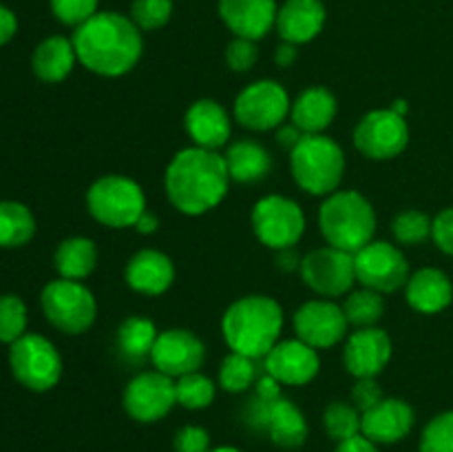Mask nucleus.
<instances>
[{"instance_id": "obj_1", "label": "nucleus", "mask_w": 453, "mask_h": 452, "mask_svg": "<svg viewBox=\"0 0 453 452\" xmlns=\"http://www.w3.org/2000/svg\"><path fill=\"white\" fill-rule=\"evenodd\" d=\"M75 56L88 71L104 78L128 74L144 51L142 31L131 18L115 12H97L80 27L73 38Z\"/></svg>"}, {"instance_id": "obj_2", "label": "nucleus", "mask_w": 453, "mask_h": 452, "mask_svg": "<svg viewBox=\"0 0 453 452\" xmlns=\"http://www.w3.org/2000/svg\"><path fill=\"white\" fill-rule=\"evenodd\" d=\"M228 182L230 173L224 155L199 146H188L175 153L164 175L171 204L190 217L219 207L228 193Z\"/></svg>"}, {"instance_id": "obj_3", "label": "nucleus", "mask_w": 453, "mask_h": 452, "mask_svg": "<svg viewBox=\"0 0 453 452\" xmlns=\"http://www.w3.org/2000/svg\"><path fill=\"white\" fill-rule=\"evenodd\" d=\"M283 308L268 295H246L233 301L221 319V332L233 353L264 359L279 341Z\"/></svg>"}, {"instance_id": "obj_4", "label": "nucleus", "mask_w": 453, "mask_h": 452, "mask_svg": "<svg viewBox=\"0 0 453 452\" xmlns=\"http://www.w3.org/2000/svg\"><path fill=\"white\" fill-rule=\"evenodd\" d=\"M319 226L330 246L354 255L374 239V207L358 191H334L321 204Z\"/></svg>"}, {"instance_id": "obj_5", "label": "nucleus", "mask_w": 453, "mask_h": 452, "mask_svg": "<svg viewBox=\"0 0 453 452\" xmlns=\"http://www.w3.org/2000/svg\"><path fill=\"white\" fill-rule=\"evenodd\" d=\"M290 168L295 182L305 193L332 195L343 180V149L323 133L303 136L290 151Z\"/></svg>"}, {"instance_id": "obj_6", "label": "nucleus", "mask_w": 453, "mask_h": 452, "mask_svg": "<svg viewBox=\"0 0 453 452\" xmlns=\"http://www.w3.org/2000/svg\"><path fill=\"white\" fill-rule=\"evenodd\" d=\"M87 208L93 220L109 229L135 226L146 211V198L142 186L127 175H104L87 191Z\"/></svg>"}, {"instance_id": "obj_7", "label": "nucleus", "mask_w": 453, "mask_h": 452, "mask_svg": "<svg viewBox=\"0 0 453 452\" xmlns=\"http://www.w3.org/2000/svg\"><path fill=\"white\" fill-rule=\"evenodd\" d=\"M40 306L53 328L66 335H80L96 322L97 304L93 292L75 279H53L42 288Z\"/></svg>"}, {"instance_id": "obj_8", "label": "nucleus", "mask_w": 453, "mask_h": 452, "mask_svg": "<svg viewBox=\"0 0 453 452\" xmlns=\"http://www.w3.org/2000/svg\"><path fill=\"white\" fill-rule=\"evenodd\" d=\"M9 368L13 379L27 390L47 393L60 381L62 357L47 337L27 332L9 348Z\"/></svg>"}, {"instance_id": "obj_9", "label": "nucleus", "mask_w": 453, "mask_h": 452, "mask_svg": "<svg viewBox=\"0 0 453 452\" xmlns=\"http://www.w3.org/2000/svg\"><path fill=\"white\" fill-rule=\"evenodd\" d=\"M252 230L261 244L274 251L295 248L305 230V215L295 199L265 195L252 208Z\"/></svg>"}, {"instance_id": "obj_10", "label": "nucleus", "mask_w": 453, "mask_h": 452, "mask_svg": "<svg viewBox=\"0 0 453 452\" xmlns=\"http://www.w3.org/2000/svg\"><path fill=\"white\" fill-rule=\"evenodd\" d=\"M290 106V96L281 84L274 80H257L234 100V120L250 131H270L281 127Z\"/></svg>"}, {"instance_id": "obj_11", "label": "nucleus", "mask_w": 453, "mask_h": 452, "mask_svg": "<svg viewBox=\"0 0 453 452\" xmlns=\"http://www.w3.org/2000/svg\"><path fill=\"white\" fill-rule=\"evenodd\" d=\"M357 282L376 292H396L410 279V264L394 244L374 242L354 253Z\"/></svg>"}, {"instance_id": "obj_12", "label": "nucleus", "mask_w": 453, "mask_h": 452, "mask_svg": "<svg viewBox=\"0 0 453 452\" xmlns=\"http://www.w3.org/2000/svg\"><path fill=\"white\" fill-rule=\"evenodd\" d=\"M410 142V127L405 118L392 109L370 111L354 129V144L365 158L392 160L405 151Z\"/></svg>"}, {"instance_id": "obj_13", "label": "nucleus", "mask_w": 453, "mask_h": 452, "mask_svg": "<svg viewBox=\"0 0 453 452\" xmlns=\"http://www.w3.org/2000/svg\"><path fill=\"white\" fill-rule=\"evenodd\" d=\"M301 277L317 295L339 297L352 291L357 282L354 255L334 246H323L310 251L301 260Z\"/></svg>"}, {"instance_id": "obj_14", "label": "nucleus", "mask_w": 453, "mask_h": 452, "mask_svg": "<svg viewBox=\"0 0 453 452\" xmlns=\"http://www.w3.org/2000/svg\"><path fill=\"white\" fill-rule=\"evenodd\" d=\"M177 403L175 379L159 370L140 372L124 390V410L140 424L164 419Z\"/></svg>"}, {"instance_id": "obj_15", "label": "nucleus", "mask_w": 453, "mask_h": 452, "mask_svg": "<svg viewBox=\"0 0 453 452\" xmlns=\"http://www.w3.org/2000/svg\"><path fill=\"white\" fill-rule=\"evenodd\" d=\"M292 323H295L296 339L312 346L314 350L332 348L341 339H345L349 328L343 306L334 304L330 300L305 301L295 313Z\"/></svg>"}, {"instance_id": "obj_16", "label": "nucleus", "mask_w": 453, "mask_h": 452, "mask_svg": "<svg viewBox=\"0 0 453 452\" xmlns=\"http://www.w3.org/2000/svg\"><path fill=\"white\" fill-rule=\"evenodd\" d=\"M206 359V348L203 341L195 332L184 331V328H171L157 335L153 346V362L155 370L164 372L168 377H184L188 372H197Z\"/></svg>"}, {"instance_id": "obj_17", "label": "nucleus", "mask_w": 453, "mask_h": 452, "mask_svg": "<svg viewBox=\"0 0 453 452\" xmlns=\"http://www.w3.org/2000/svg\"><path fill=\"white\" fill-rule=\"evenodd\" d=\"M264 368L279 384L305 386L319 375L321 359L312 346L301 339L277 341L274 348L264 357Z\"/></svg>"}, {"instance_id": "obj_18", "label": "nucleus", "mask_w": 453, "mask_h": 452, "mask_svg": "<svg viewBox=\"0 0 453 452\" xmlns=\"http://www.w3.org/2000/svg\"><path fill=\"white\" fill-rule=\"evenodd\" d=\"M389 359H392V339L380 328H358L345 341L343 363L349 375H354L357 379L376 377L379 372H383Z\"/></svg>"}, {"instance_id": "obj_19", "label": "nucleus", "mask_w": 453, "mask_h": 452, "mask_svg": "<svg viewBox=\"0 0 453 452\" xmlns=\"http://www.w3.org/2000/svg\"><path fill=\"white\" fill-rule=\"evenodd\" d=\"M274 0H219V16L237 38L261 40L277 25Z\"/></svg>"}, {"instance_id": "obj_20", "label": "nucleus", "mask_w": 453, "mask_h": 452, "mask_svg": "<svg viewBox=\"0 0 453 452\" xmlns=\"http://www.w3.org/2000/svg\"><path fill=\"white\" fill-rule=\"evenodd\" d=\"M411 428H414V410L403 399H383L361 417V434L376 446L401 441Z\"/></svg>"}, {"instance_id": "obj_21", "label": "nucleus", "mask_w": 453, "mask_h": 452, "mask_svg": "<svg viewBox=\"0 0 453 452\" xmlns=\"http://www.w3.org/2000/svg\"><path fill=\"white\" fill-rule=\"evenodd\" d=\"M124 277L135 292L157 297L166 292L175 282V266H173L171 257L164 255L162 251L144 248L128 260Z\"/></svg>"}, {"instance_id": "obj_22", "label": "nucleus", "mask_w": 453, "mask_h": 452, "mask_svg": "<svg viewBox=\"0 0 453 452\" xmlns=\"http://www.w3.org/2000/svg\"><path fill=\"white\" fill-rule=\"evenodd\" d=\"M326 4L321 0H286L277 13V31L283 43L305 44L326 27Z\"/></svg>"}, {"instance_id": "obj_23", "label": "nucleus", "mask_w": 453, "mask_h": 452, "mask_svg": "<svg viewBox=\"0 0 453 452\" xmlns=\"http://www.w3.org/2000/svg\"><path fill=\"white\" fill-rule=\"evenodd\" d=\"M186 133L199 149L217 151L230 137V118L215 100H197L188 106L184 118Z\"/></svg>"}, {"instance_id": "obj_24", "label": "nucleus", "mask_w": 453, "mask_h": 452, "mask_svg": "<svg viewBox=\"0 0 453 452\" xmlns=\"http://www.w3.org/2000/svg\"><path fill=\"white\" fill-rule=\"evenodd\" d=\"M336 97L326 87H310L292 102L290 118L292 124L299 129L303 136H317L323 133L336 118Z\"/></svg>"}, {"instance_id": "obj_25", "label": "nucleus", "mask_w": 453, "mask_h": 452, "mask_svg": "<svg viewBox=\"0 0 453 452\" xmlns=\"http://www.w3.org/2000/svg\"><path fill=\"white\" fill-rule=\"evenodd\" d=\"M405 295L411 308L425 315H434L451 304L453 284L442 270L420 269L407 279Z\"/></svg>"}, {"instance_id": "obj_26", "label": "nucleus", "mask_w": 453, "mask_h": 452, "mask_svg": "<svg viewBox=\"0 0 453 452\" xmlns=\"http://www.w3.org/2000/svg\"><path fill=\"white\" fill-rule=\"evenodd\" d=\"M75 60L78 56H75L73 43L65 35H51L35 47L34 56H31V66L42 82L56 84L73 71Z\"/></svg>"}, {"instance_id": "obj_27", "label": "nucleus", "mask_w": 453, "mask_h": 452, "mask_svg": "<svg viewBox=\"0 0 453 452\" xmlns=\"http://www.w3.org/2000/svg\"><path fill=\"white\" fill-rule=\"evenodd\" d=\"M226 167H228L230 180L242 182V184H255L268 177L273 168V158L268 151L255 140H237L228 146L224 155Z\"/></svg>"}, {"instance_id": "obj_28", "label": "nucleus", "mask_w": 453, "mask_h": 452, "mask_svg": "<svg viewBox=\"0 0 453 452\" xmlns=\"http://www.w3.org/2000/svg\"><path fill=\"white\" fill-rule=\"evenodd\" d=\"M265 433L273 439L274 446L286 448V450H295V448L303 446L310 430L303 412H301L290 399L279 397L277 401H273V406H270Z\"/></svg>"}, {"instance_id": "obj_29", "label": "nucleus", "mask_w": 453, "mask_h": 452, "mask_svg": "<svg viewBox=\"0 0 453 452\" xmlns=\"http://www.w3.org/2000/svg\"><path fill=\"white\" fill-rule=\"evenodd\" d=\"M157 328L150 319L146 317H127L118 326L115 332V350L119 353V357L124 359L131 366L137 363L150 362V355H153V346L157 341Z\"/></svg>"}, {"instance_id": "obj_30", "label": "nucleus", "mask_w": 453, "mask_h": 452, "mask_svg": "<svg viewBox=\"0 0 453 452\" xmlns=\"http://www.w3.org/2000/svg\"><path fill=\"white\" fill-rule=\"evenodd\" d=\"M97 264V248L88 238H69L62 239L53 255V266L58 275L65 279H80L88 277L96 270Z\"/></svg>"}, {"instance_id": "obj_31", "label": "nucleus", "mask_w": 453, "mask_h": 452, "mask_svg": "<svg viewBox=\"0 0 453 452\" xmlns=\"http://www.w3.org/2000/svg\"><path fill=\"white\" fill-rule=\"evenodd\" d=\"M35 235V217L29 207L13 199L0 202V248H20Z\"/></svg>"}, {"instance_id": "obj_32", "label": "nucleus", "mask_w": 453, "mask_h": 452, "mask_svg": "<svg viewBox=\"0 0 453 452\" xmlns=\"http://www.w3.org/2000/svg\"><path fill=\"white\" fill-rule=\"evenodd\" d=\"M343 313L348 322L357 328H372L380 322L385 313L383 292H376L372 288L354 291L345 297Z\"/></svg>"}, {"instance_id": "obj_33", "label": "nucleus", "mask_w": 453, "mask_h": 452, "mask_svg": "<svg viewBox=\"0 0 453 452\" xmlns=\"http://www.w3.org/2000/svg\"><path fill=\"white\" fill-rule=\"evenodd\" d=\"M259 359L246 357V355L230 353L221 362L219 368V386L226 393H246L248 388L259 379Z\"/></svg>"}, {"instance_id": "obj_34", "label": "nucleus", "mask_w": 453, "mask_h": 452, "mask_svg": "<svg viewBox=\"0 0 453 452\" xmlns=\"http://www.w3.org/2000/svg\"><path fill=\"white\" fill-rule=\"evenodd\" d=\"M361 417L363 412L357 406L345 401H334L323 412V425H326L327 437L334 441H345L357 434H361Z\"/></svg>"}, {"instance_id": "obj_35", "label": "nucleus", "mask_w": 453, "mask_h": 452, "mask_svg": "<svg viewBox=\"0 0 453 452\" xmlns=\"http://www.w3.org/2000/svg\"><path fill=\"white\" fill-rule=\"evenodd\" d=\"M177 403L186 410H202L208 408L215 399V384L202 372H188L184 377H177L175 381Z\"/></svg>"}, {"instance_id": "obj_36", "label": "nucleus", "mask_w": 453, "mask_h": 452, "mask_svg": "<svg viewBox=\"0 0 453 452\" xmlns=\"http://www.w3.org/2000/svg\"><path fill=\"white\" fill-rule=\"evenodd\" d=\"M27 335V306L18 295H0V341L12 346Z\"/></svg>"}, {"instance_id": "obj_37", "label": "nucleus", "mask_w": 453, "mask_h": 452, "mask_svg": "<svg viewBox=\"0 0 453 452\" xmlns=\"http://www.w3.org/2000/svg\"><path fill=\"white\" fill-rule=\"evenodd\" d=\"M173 16V0H133L131 20L140 31H155L168 25Z\"/></svg>"}, {"instance_id": "obj_38", "label": "nucleus", "mask_w": 453, "mask_h": 452, "mask_svg": "<svg viewBox=\"0 0 453 452\" xmlns=\"http://www.w3.org/2000/svg\"><path fill=\"white\" fill-rule=\"evenodd\" d=\"M392 230L398 244L414 246L432 235V220L420 211H403L394 217Z\"/></svg>"}, {"instance_id": "obj_39", "label": "nucleus", "mask_w": 453, "mask_h": 452, "mask_svg": "<svg viewBox=\"0 0 453 452\" xmlns=\"http://www.w3.org/2000/svg\"><path fill=\"white\" fill-rule=\"evenodd\" d=\"M420 452H453V410L434 417L425 425Z\"/></svg>"}, {"instance_id": "obj_40", "label": "nucleus", "mask_w": 453, "mask_h": 452, "mask_svg": "<svg viewBox=\"0 0 453 452\" xmlns=\"http://www.w3.org/2000/svg\"><path fill=\"white\" fill-rule=\"evenodd\" d=\"M100 0H51V12L62 25L80 27L97 13Z\"/></svg>"}, {"instance_id": "obj_41", "label": "nucleus", "mask_w": 453, "mask_h": 452, "mask_svg": "<svg viewBox=\"0 0 453 452\" xmlns=\"http://www.w3.org/2000/svg\"><path fill=\"white\" fill-rule=\"evenodd\" d=\"M257 60H259V49H257L255 40L237 38L234 35V40H230L228 47H226V62L237 74L250 71L257 65Z\"/></svg>"}, {"instance_id": "obj_42", "label": "nucleus", "mask_w": 453, "mask_h": 452, "mask_svg": "<svg viewBox=\"0 0 453 452\" xmlns=\"http://www.w3.org/2000/svg\"><path fill=\"white\" fill-rule=\"evenodd\" d=\"M175 452H211V434L202 425H184L175 434Z\"/></svg>"}, {"instance_id": "obj_43", "label": "nucleus", "mask_w": 453, "mask_h": 452, "mask_svg": "<svg viewBox=\"0 0 453 452\" xmlns=\"http://www.w3.org/2000/svg\"><path fill=\"white\" fill-rule=\"evenodd\" d=\"M383 390L376 384L374 377H363V379H358L357 386L352 388V401L361 412H367L370 408H374L376 403L383 401Z\"/></svg>"}, {"instance_id": "obj_44", "label": "nucleus", "mask_w": 453, "mask_h": 452, "mask_svg": "<svg viewBox=\"0 0 453 452\" xmlns=\"http://www.w3.org/2000/svg\"><path fill=\"white\" fill-rule=\"evenodd\" d=\"M432 238L442 253L453 257V207L445 208L434 217Z\"/></svg>"}, {"instance_id": "obj_45", "label": "nucleus", "mask_w": 453, "mask_h": 452, "mask_svg": "<svg viewBox=\"0 0 453 452\" xmlns=\"http://www.w3.org/2000/svg\"><path fill=\"white\" fill-rule=\"evenodd\" d=\"M255 390H257L255 393L257 397L265 399V401H277V399L281 397V384H279L273 375H268V372L257 379Z\"/></svg>"}, {"instance_id": "obj_46", "label": "nucleus", "mask_w": 453, "mask_h": 452, "mask_svg": "<svg viewBox=\"0 0 453 452\" xmlns=\"http://www.w3.org/2000/svg\"><path fill=\"white\" fill-rule=\"evenodd\" d=\"M16 31H18L16 13H13L9 7H4V4H0V47L7 44L9 40L16 35Z\"/></svg>"}, {"instance_id": "obj_47", "label": "nucleus", "mask_w": 453, "mask_h": 452, "mask_svg": "<svg viewBox=\"0 0 453 452\" xmlns=\"http://www.w3.org/2000/svg\"><path fill=\"white\" fill-rule=\"evenodd\" d=\"M334 452H379V448H376V443L370 441L367 437L357 434V437L341 441L339 446H336Z\"/></svg>"}, {"instance_id": "obj_48", "label": "nucleus", "mask_w": 453, "mask_h": 452, "mask_svg": "<svg viewBox=\"0 0 453 452\" xmlns=\"http://www.w3.org/2000/svg\"><path fill=\"white\" fill-rule=\"evenodd\" d=\"M303 137V133L295 127V124H281L277 131V142L281 146H288V149H295L299 144V140Z\"/></svg>"}, {"instance_id": "obj_49", "label": "nucleus", "mask_w": 453, "mask_h": 452, "mask_svg": "<svg viewBox=\"0 0 453 452\" xmlns=\"http://www.w3.org/2000/svg\"><path fill=\"white\" fill-rule=\"evenodd\" d=\"M295 60H296V44H290V43L279 44L277 53H274V62H277L279 66H290Z\"/></svg>"}, {"instance_id": "obj_50", "label": "nucleus", "mask_w": 453, "mask_h": 452, "mask_svg": "<svg viewBox=\"0 0 453 452\" xmlns=\"http://www.w3.org/2000/svg\"><path fill=\"white\" fill-rule=\"evenodd\" d=\"M157 226H159V220L153 215V213H149V211L142 213L140 220L135 222V230H137V233H142V235L155 233V230H157Z\"/></svg>"}, {"instance_id": "obj_51", "label": "nucleus", "mask_w": 453, "mask_h": 452, "mask_svg": "<svg viewBox=\"0 0 453 452\" xmlns=\"http://www.w3.org/2000/svg\"><path fill=\"white\" fill-rule=\"evenodd\" d=\"M279 266H281L283 270L301 269V260L296 257L295 248H283V251H279Z\"/></svg>"}, {"instance_id": "obj_52", "label": "nucleus", "mask_w": 453, "mask_h": 452, "mask_svg": "<svg viewBox=\"0 0 453 452\" xmlns=\"http://www.w3.org/2000/svg\"><path fill=\"white\" fill-rule=\"evenodd\" d=\"M389 109H392L394 113H398V115H403V118H405V115H407V109H410V106H407V102H405V100H396V102H394L392 106H389Z\"/></svg>"}, {"instance_id": "obj_53", "label": "nucleus", "mask_w": 453, "mask_h": 452, "mask_svg": "<svg viewBox=\"0 0 453 452\" xmlns=\"http://www.w3.org/2000/svg\"><path fill=\"white\" fill-rule=\"evenodd\" d=\"M211 452H243V450H239V448H233V446H221V448H212Z\"/></svg>"}]
</instances>
